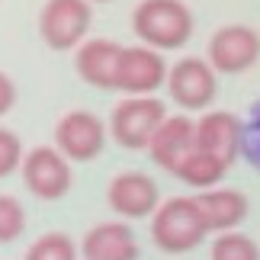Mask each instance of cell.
Masks as SVG:
<instances>
[{"label":"cell","mask_w":260,"mask_h":260,"mask_svg":"<svg viewBox=\"0 0 260 260\" xmlns=\"http://www.w3.org/2000/svg\"><path fill=\"white\" fill-rule=\"evenodd\" d=\"M23 183L36 199L42 203H55V199L68 196L71 189V161L58 151L55 145H36L32 151H26L23 157Z\"/></svg>","instance_id":"ba28073f"},{"label":"cell","mask_w":260,"mask_h":260,"mask_svg":"<svg viewBox=\"0 0 260 260\" xmlns=\"http://www.w3.org/2000/svg\"><path fill=\"white\" fill-rule=\"evenodd\" d=\"M106 135H109V128L96 113H90V109H68L55 125V148L68 161L87 164L103 154Z\"/></svg>","instance_id":"52a82bcc"},{"label":"cell","mask_w":260,"mask_h":260,"mask_svg":"<svg viewBox=\"0 0 260 260\" xmlns=\"http://www.w3.org/2000/svg\"><path fill=\"white\" fill-rule=\"evenodd\" d=\"M196 206L203 212V222L209 228V235H225L238 232L241 222L251 212V199L235 186H212L196 193Z\"/></svg>","instance_id":"4fadbf2b"},{"label":"cell","mask_w":260,"mask_h":260,"mask_svg":"<svg viewBox=\"0 0 260 260\" xmlns=\"http://www.w3.org/2000/svg\"><path fill=\"white\" fill-rule=\"evenodd\" d=\"M138 254L142 247L125 218L93 225L81 241V260H138Z\"/></svg>","instance_id":"5bb4252c"},{"label":"cell","mask_w":260,"mask_h":260,"mask_svg":"<svg viewBox=\"0 0 260 260\" xmlns=\"http://www.w3.org/2000/svg\"><path fill=\"white\" fill-rule=\"evenodd\" d=\"M196 148V119H189V113H174L167 116L148 145L151 161L167 174H177V167L189 157V151Z\"/></svg>","instance_id":"7c38bea8"},{"label":"cell","mask_w":260,"mask_h":260,"mask_svg":"<svg viewBox=\"0 0 260 260\" xmlns=\"http://www.w3.org/2000/svg\"><path fill=\"white\" fill-rule=\"evenodd\" d=\"M241 154L260 171V100L251 106V113H247V119H244V145H241Z\"/></svg>","instance_id":"44dd1931"},{"label":"cell","mask_w":260,"mask_h":260,"mask_svg":"<svg viewBox=\"0 0 260 260\" xmlns=\"http://www.w3.org/2000/svg\"><path fill=\"white\" fill-rule=\"evenodd\" d=\"M225 174H228V164L222 161V157L206 154V151H199V148H193V151H189V157L177 167L174 177L180 180V183L193 186L196 193H203V189H212V186L222 183Z\"/></svg>","instance_id":"2e32d148"},{"label":"cell","mask_w":260,"mask_h":260,"mask_svg":"<svg viewBox=\"0 0 260 260\" xmlns=\"http://www.w3.org/2000/svg\"><path fill=\"white\" fill-rule=\"evenodd\" d=\"M164 119H167V109L157 96H125L113 106L106 128L119 148H125V151H148V145H151L157 125Z\"/></svg>","instance_id":"3957f363"},{"label":"cell","mask_w":260,"mask_h":260,"mask_svg":"<svg viewBox=\"0 0 260 260\" xmlns=\"http://www.w3.org/2000/svg\"><path fill=\"white\" fill-rule=\"evenodd\" d=\"M209 260H260V247L244 232H225L215 235L212 247H209Z\"/></svg>","instance_id":"ac0fdd59"},{"label":"cell","mask_w":260,"mask_h":260,"mask_svg":"<svg viewBox=\"0 0 260 260\" xmlns=\"http://www.w3.org/2000/svg\"><path fill=\"white\" fill-rule=\"evenodd\" d=\"M167 61L161 52L148 45H128L119 55L116 68V90H122L125 96H154V90L167 84Z\"/></svg>","instance_id":"9c48e42d"},{"label":"cell","mask_w":260,"mask_h":260,"mask_svg":"<svg viewBox=\"0 0 260 260\" xmlns=\"http://www.w3.org/2000/svg\"><path fill=\"white\" fill-rule=\"evenodd\" d=\"M23 157H26V151H23L19 135L0 125V180L10 177V174H16L19 167H23Z\"/></svg>","instance_id":"ffe728a7"},{"label":"cell","mask_w":260,"mask_h":260,"mask_svg":"<svg viewBox=\"0 0 260 260\" xmlns=\"http://www.w3.org/2000/svg\"><path fill=\"white\" fill-rule=\"evenodd\" d=\"M23 260H81V247L64 232H45L26 247Z\"/></svg>","instance_id":"e0dca14e"},{"label":"cell","mask_w":260,"mask_h":260,"mask_svg":"<svg viewBox=\"0 0 260 260\" xmlns=\"http://www.w3.org/2000/svg\"><path fill=\"white\" fill-rule=\"evenodd\" d=\"M90 4H109V0H90Z\"/></svg>","instance_id":"603a6c76"},{"label":"cell","mask_w":260,"mask_h":260,"mask_svg":"<svg viewBox=\"0 0 260 260\" xmlns=\"http://www.w3.org/2000/svg\"><path fill=\"white\" fill-rule=\"evenodd\" d=\"M122 45L113 39H87L74 52V71L84 84L96 90H116V68Z\"/></svg>","instance_id":"9a60e30c"},{"label":"cell","mask_w":260,"mask_h":260,"mask_svg":"<svg viewBox=\"0 0 260 260\" xmlns=\"http://www.w3.org/2000/svg\"><path fill=\"white\" fill-rule=\"evenodd\" d=\"M26 232V209L16 196L0 193V244L16 241Z\"/></svg>","instance_id":"d6986e66"},{"label":"cell","mask_w":260,"mask_h":260,"mask_svg":"<svg viewBox=\"0 0 260 260\" xmlns=\"http://www.w3.org/2000/svg\"><path fill=\"white\" fill-rule=\"evenodd\" d=\"M209 228L196 206V196H171L151 215V241L164 254H189L206 241Z\"/></svg>","instance_id":"7a4b0ae2"},{"label":"cell","mask_w":260,"mask_h":260,"mask_svg":"<svg viewBox=\"0 0 260 260\" xmlns=\"http://www.w3.org/2000/svg\"><path fill=\"white\" fill-rule=\"evenodd\" d=\"M106 203L125 222H132V218H151L154 209L161 206V189L142 171H122L109 180Z\"/></svg>","instance_id":"30bf717a"},{"label":"cell","mask_w":260,"mask_h":260,"mask_svg":"<svg viewBox=\"0 0 260 260\" xmlns=\"http://www.w3.org/2000/svg\"><path fill=\"white\" fill-rule=\"evenodd\" d=\"M244 145V119L228 109H206L196 119V148L215 154L232 167Z\"/></svg>","instance_id":"8fae6325"},{"label":"cell","mask_w":260,"mask_h":260,"mask_svg":"<svg viewBox=\"0 0 260 260\" xmlns=\"http://www.w3.org/2000/svg\"><path fill=\"white\" fill-rule=\"evenodd\" d=\"M167 93L183 113H206L218 96V71L206 58L183 55L167 71Z\"/></svg>","instance_id":"5b68a950"},{"label":"cell","mask_w":260,"mask_h":260,"mask_svg":"<svg viewBox=\"0 0 260 260\" xmlns=\"http://www.w3.org/2000/svg\"><path fill=\"white\" fill-rule=\"evenodd\" d=\"M93 23L90 0H45L39 10V36L52 52H77Z\"/></svg>","instance_id":"277c9868"},{"label":"cell","mask_w":260,"mask_h":260,"mask_svg":"<svg viewBox=\"0 0 260 260\" xmlns=\"http://www.w3.org/2000/svg\"><path fill=\"white\" fill-rule=\"evenodd\" d=\"M16 106V84L7 71H0V116H7Z\"/></svg>","instance_id":"7402d4cb"},{"label":"cell","mask_w":260,"mask_h":260,"mask_svg":"<svg viewBox=\"0 0 260 260\" xmlns=\"http://www.w3.org/2000/svg\"><path fill=\"white\" fill-rule=\"evenodd\" d=\"M196 19L183 0H142L132 10V32L154 52H177L193 39Z\"/></svg>","instance_id":"6da1fadb"},{"label":"cell","mask_w":260,"mask_h":260,"mask_svg":"<svg viewBox=\"0 0 260 260\" xmlns=\"http://www.w3.org/2000/svg\"><path fill=\"white\" fill-rule=\"evenodd\" d=\"M206 61L218 74H244L260 61V32L247 23H228L218 26L209 36Z\"/></svg>","instance_id":"8992f818"}]
</instances>
